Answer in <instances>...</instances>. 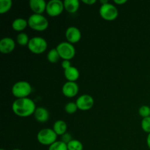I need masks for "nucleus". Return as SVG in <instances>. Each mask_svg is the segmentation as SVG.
<instances>
[{
	"label": "nucleus",
	"mask_w": 150,
	"mask_h": 150,
	"mask_svg": "<svg viewBox=\"0 0 150 150\" xmlns=\"http://www.w3.org/2000/svg\"><path fill=\"white\" fill-rule=\"evenodd\" d=\"M13 6L11 0H0V14L3 15L10 11Z\"/></svg>",
	"instance_id": "20"
},
{
	"label": "nucleus",
	"mask_w": 150,
	"mask_h": 150,
	"mask_svg": "<svg viewBox=\"0 0 150 150\" xmlns=\"http://www.w3.org/2000/svg\"><path fill=\"white\" fill-rule=\"evenodd\" d=\"M12 94L17 99L28 98L32 93V88L30 83L26 81H19L15 83L12 87Z\"/></svg>",
	"instance_id": "3"
},
{
	"label": "nucleus",
	"mask_w": 150,
	"mask_h": 150,
	"mask_svg": "<svg viewBox=\"0 0 150 150\" xmlns=\"http://www.w3.org/2000/svg\"><path fill=\"white\" fill-rule=\"evenodd\" d=\"M76 103L78 108L81 111H88L94 106L95 100L91 95L83 94L77 98Z\"/></svg>",
	"instance_id": "9"
},
{
	"label": "nucleus",
	"mask_w": 150,
	"mask_h": 150,
	"mask_svg": "<svg viewBox=\"0 0 150 150\" xmlns=\"http://www.w3.org/2000/svg\"><path fill=\"white\" fill-rule=\"evenodd\" d=\"M141 126H142V130L145 133H148V134L150 133V117L142 119Z\"/></svg>",
	"instance_id": "26"
},
{
	"label": "nucleus",
	"mask_w": 150,
	"mask_h": 150,
	"mask_svg": "<svg viewBox=\"0 0 150 150\" xmlns=\"http://www.w3.org/2000/svg\"><path fill=\"white\" fill-rule=\"evenodd\" d=\"M0 150H6V149H1Z\"/></svg>",
	"instance_id": "34"
},
{
	"label": "nucleus",
	"mask_w": 150,
	"mask_h": 150,
	"mask_svg": "<svg viewBox=\"0 0 150 150\" xmlns=\"http://www.w3.org/2000/svg\"><path fill=\"white\" fill-rule=\"evenodd\" d=\"M16 48V42L9 37L2 38L0 40V51L3 54H9L13 52Z\"/></svg>",
	"instance_id": "12"
},
{
	"label": "nucleus",
	"mask_w": 150,
	"mask_h": 150,
	"mask_svg": "<svg viewBox=\"0 0 150 150\" xmlns=\"http://www.w3.org/2000/svg\"><path fill=\"white\" fill-rule=\"evenodd\" d=\"M79 91V85L76 82L67 81L63 84L62 88V92L66 98H72L78 95Z\"/></svg>",
	"instance_id": "10"
},
{
	"label": "nucleus",
	"mask_w": 150,
	"mask_h": 150,
	"mask_svg": "<svg viewBox=\"0 0 150 150\" xmlns=\"http://www.w3.org/2000/svg\"><path fill=\"white\" fill-rule=\"evenodd\" d=\"M63 3L64 10L70 14L76 13L80 7V1L79 0H64Z\"/></svg>",
	"instance_id": "16"
},
{
	"label": "nucleus",
	"mask_w": 150,
	"mask_h": 150,
	"mask_svg": "<svg viewBox=\"0 0 150 150\" xmlns=\"http://www.w3.org/2000/svg\"><path fill=\"white\" fill-rule=\"evenodd\" d=\"M139 114L143 119L150 117V107L146 105L141 106L139 109Z\"/></svg>",
	"instance_id": "25"
},
{
	"label": "nucleus",
	"mask_w": 150,
	"mask_h": 150,
	"mask_svg": "<svg viewBox=\"0 0 150 150\" xmlns=\"http://www.w3.org/2000/svg\"><path fill=\"white\" fill-rule=\"evenodd\" d=\"M48 150H68L67 146L65 143L62 141H57L55 143L48 146Z\"/></svg>",
	"instance_id": "23"
},
{
	"label": "nucleus",
	"mask_w": 150,
	"mask_h": 150,
	"mask_svg": "<svg viewBox=\"0 0 150 150\" xmlns=\"http://www.w3.org/2000/svg\"><path fill=\"white\" fill-rule=\"evenodd\" d=\"M60 58L62 60H71L76 55V48L73 44L68 42H62L56 47Z\"/></svg>",
	"instance_id": "7"
},
{
	"label": "nucleus",
	"mask_w": 150,
	"mask_h": 150,
	"mask_svg": "<svg viewBox=\"0 0 150 150\" xmlns=\"http://www.w3.org/2000/svg\"><path fill=\"white\" fill-rule=\"evenodd\" d=\"M99 14L103 20L107 21H112L116 20L119 16L117 7L111 3L102 4L99 9Z\"/></svg>",
	"instance_id": "5"
},
{
	"label": "nucleus",
	"mask_w": 150,
	"mask_h": 150,
	"mask_svg": "<svg viewBox=\"0 0 150 150\" xmlns=\"http://www.w3.org/2000/svg\"><path fill=\"white\" fill-rule=\"evenodd\" d=\"M60 59L61 58H60L59 54L56 48L51 49L47 54V59L50 63H52V64L57 63Z\"/></svg>",
	"instance_id": "19"
},
{
	"label": "nucleus",
	"mask_w": 150,
	"mask_h": 150,
	"mask_svg": "<svg viewBox=\"0 0 150 150\" xmlns=\"http://www.w3.org/2000/svg\"><path fill=\"white\" fill-rule=\"evenodd\" d=\"M82 2L87 5H92L97 2L96 0H82Z\"/></svg>",
	"instance_id": "29"
},
{
	"label": "nucleus",
	"mask_w": 150,
	"mask_h": 150,
	"mask_svg": "<svg viewBox=\"0 0 150 150\" xmlns=\"http://www.w3.org/2000/svg\"><path fill=\"white\" fill-rule=\"evenodd\" d=\"M65 38L67 42L71 44L78 43L81 39V32L79 28L76 26H70L66 29Z\"/></svg>",
	"instance_id": "11"
},
{
	"label": "nucleus",
	"mask_w": 150,
	"mask_h": 150,
	"mask_svg": "<svg viewBox=\"0 0 150 150\" xmlns=\"http://www.w3.org/2000/svg\"><path fill=\"white\" fill-rule=\"evenodd\" d=\"M58 136L53 128H43L40 130L37 135V139L40 144L51 146L57 141Z\"/></svg>",
	"instance_id": "4"
},
{
	"label": "nucleus",
	"mask_w": 150,
	"mask_h": 150,
	"mask_svg": "<svg viewBox=\"0 0 150 150\" xmlns=\"http://www.w3.org/2000/svg\"><path fill=\"white\" fill-rule=\"evenodd\" d=\"M100 2L101 5H102V4H107V3H108V2H109V1H108V0H100Z\"/></svg>",
	"instance_id": "32"
},
{
	"label": "nucleus",
	"mask_w": 150,
	"mask_h": 150,
	"mask_svg": "<svg viewBox=\"0 0 150 150\" xmlns=\"http://www.w3.org/2000/svg\"><path fill=\"white\" fill-rule=\"evenodd\" d=\"M28 26V21L22 18H16L12 23V28L14 31L22 32Z\"/></svg>",
	"instance_id": "17"
},
{
	"label": "nucleus",
	"mask_w": 150,
	"mask_h": 150,
	"mask_svg": "<svg viewBox=\"0 0 150 150\" xmlns=\"http://www.w3.org/2000/svg\"><path fill=\"white\" fill-rule=\"evenodd\" d=\"M28 26L32 30L37 32H43L48 27V20L43 16L39 14H32L28 18Z\"/></svg>",
	"instance_id": "2"
},
{
	"label": "nucleus",
	"mask_w": 150,
	"mask_h": 150,
	"mask_svg": "<svg viewBox=\"0 0 150 150\" xmlns=\"http://www.w3.org/2000/svg\"><path fill=\"white\" fill-rule=\"evenodd\" d=\"M79 110L76 102H69L64 105V111L68 114H73Z\"/></svg>",
	"instance_id": "24"
},
{
	"label": "nucleus",
	"mask_w": 150,
	"mask_h": 150,
	"mask_svg": "<svg viewBox=\"0 0 150 150\" xmlns=\"http://www.w3.org/2000/svg\"><path fill=\"white\" fill-rule=\"evenodd\" d=\"M53 130L57 133V136H62L64 133H67V123L64 120H57L54 122V125H53Z\"/></svg>",
	"instance_id": "18"
},
{
	"label": "nucleus",
	"mask_w": 150,
	"mask_h": 150,
	"mask_svg": "<svg viewBox=\"0 0 150 150\" xmlns=\"http://www.w3.org/2000/svg\"><path fill=\"white\" fill-rule=\"evenodd\" d=\"M29 38L27 34L24 33V32H21L16 37V42L18 45H21V46H27L29 42Z\"/></svg>",
	"instance_id": "21"
},
{
	"label": "nucleus",
	"mask_w": 150,
	"mask_h": 150,
	"mask_svg": "<svg viewBox=\"0 0 150 150\" xmlns=\"http://www.w3.org/2000/svg\"><path fill=\"white\" fill-rule=\"evenodd\" d=\"M68 150H83V145L77 139H73L67 144Z\"/></svg>",
	"instance_id": "22"
},
{
	"label": "nucleus",
	"mask_w": 150,
	"mask_h": 150,
	"mask_svg": "<svg viewBox=\"0 0 150 150\" xmlns=\"http://www.w3.org/2000/svg\"><path fill=\"white\" fill-rule=\"evenodd\" d=\"M73 139L72 138L71 135L68 133H64V135H62V136H61V141L62 142H64V143H65L66 144H68L70 141L73 140Z\"/></svg>",
	"instance_id": "27"
},
{
	"label": "nucleus",
	"mask_w": 150,
	"mask_h": 150,
	"mask_svg": "<svg viewBox=\"0 0 150 150\" xmlns=\"http://www.w3.org/2000/svg\"><path fill=\"white\" fill-rule=\"evenodd\" d=\"M146 144H147V146L150 149V133L147 135V137H146Z\"/></svg>",
	"instance_id": "31"
},
{
	"label": "nucleus",
	"mask_w": 150,
	"mask_h": 150,
	"mask_svg": "<svg viewBox=\"0 0 150 150\" xmlns=\"http://www.w3.org/2000/svg\"><path fill=\"white\" fill-rule=\"evenodd\" d=\"M71 66V62H70V60H62V67L64 70L69 68Z\"/></svg>",
	"instance_id": "28"
},
{
	"label": "nucleus",
	"mask_w": 150,
	"mask_h": 150,
	"mask_svg": "<svg viewBox=\"0 0 150 150\" xmlns=\"http://www.w3.org/2000/svg\"><path fill=\"white\" fill-rule=\"evenodd\" d=\"M64 75L67 81L76 82L79 79L80 73L78 68H76L74 66H71L64 70Z\"/></svg>",
	"instance_id": "15"
},
{
	"label": "nucleus",
	"mask_w": 150,
	"mask_h": 150,
	"mask_svg": "<svg viewBox=\"0 0 150 150\" xmlns=\"http://www.w3.org/2000/svg\"><path fill=\"white\" fill-rule=\"evenodd\" d=\"M29 5L33 14L42 15L44 12L46 11L47 3L44 0H30Z\"/></svg>",
	"instance_id": "13"
},
{
	"label": "nucleus",
	"mask_w": 150,
	"mask_h": 150,
	"mask_svg": "<svg viewBox=\"0 0 150 150\" xmlns=\"http://www.w3.org/2000/svg\"><path fill=\"white\" fill-rule=\"evenodd\" d=\"M35 103L29 98L16 99L12 104V110L19 117H28L33 115L36 110Z\"/></svg>",
	"instance_id": "1"
},
{
	"label": "nucleus",
	"mask_w": 150,
	"mask_h": 150,
	"mask_svg": "<svg viewBox=\"0 0 150 150\" xmlns=\"http://www.w3.org/2000/svg\"><path fill=\"white\" fill-rule=\"evenodd\" d=\"M27 48L32 54H41L46 51L48 42L41 37H34L29 40Z\"/></svg>",
	"instance_id": "6"
},
{
	"label": "nucleus",
	"mask_w": 150,
	"mask_h": 150,
	"mask_svg": "<svg viewBox=\"0 0 150 150\" xmlns=\"http://www.w3.org/2000/svg\"><path fill=\"white\" fill-rule=\"evenodd\" d=\"M33 115L35 120L40 123L46 122L50 117L49 112L44 107H37Z\"/></svg>",
	"instance_id": "14"
},
{
	"label": "nucleus",
	"mask_w": 150,
	"mask_h": 150,
	"mask_svg": "<svg viewBox=\"0 0 150 150\" xmlns=\"http://www.w3.org/2000/svg\"><path fill=\"white\" fill-rule=\"evenodd\" d=\"M114 2L117 5H122V4H126L127 1V0H114Z\"/></svg>",
	"instance_id": "30"
},
{
	"label": "nucleus",
	"mask_w": 150,
	"mask_h": 150,
	"mask_svg": "<svg viewBox=\"0 0 150 150\" xmlns=\"http://www.w3.org/2000/svg\"><path fill=\"white\" fill-rule=\"evenodd\" d=\"M12 150H22V149H12Z\"/></svg>",
	"instance_id": "33"
},
{
	"label": "nucleus",
	"mask_w": 150,
	"mask_h": 150,
	"mask_svg": "<svg viewBox=\"0 0 150 150\" xmlns=\"http://www.w3.org/2000/svg\"><path fill=\"white\" fill-rule=\"evenodd\" d=\"M64 3L61 0H51L47 2L46 13L51 17H57L64 11Z\"/></svg>",
	"instance_id": "8"
}]
</instances>
